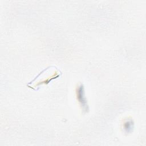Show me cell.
Returning a JSON list of instances; mask_svg holds the SVG:
<instances>
[{"instance_id": "6da1fadb", "label": "cell", "mask_w": 146, "mask_h": 146, "mask_svg": "<svg viewBox=\"0 0 146 146\" xmlns=\"http://www.w3.org/2000/svg\"><path fill=\"white\" fill-rule=\"evenodd\" d=\"M76 93H77V98H78L79 102H80L82 106V108H84V110H88V108H87V104L86 103V98H85V96H84V90L82 85H80L78 88Z\"/></svg>"}]
</instances>
